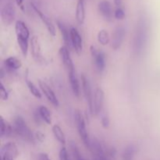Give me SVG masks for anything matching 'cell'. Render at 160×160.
Returning <instances> with one entry per match:
<instances>
[{
	"mask_svg": "<svg viewBox=\"0 0 160 160\" xmlns=\"http://www.w3.org/2000/svg\"><path fill=\"white\" fill-rule=\"evenodd\" d=\"M52 133L55 138H56L59 143L62 144V145H65L66 144L65 134H64L62 128H61L59 125L55 124L54 126L52 127Z\"/></svg>",
	"mask_w": 160,
	"mask_h": 160,
	"instance_id": "603a6c76",
	"label": "cell"
},
{
	"mask_svg": "<svg viewBox=\"0 0 160 160\" xmlns=\"http://www.w3.org/2000/svg\"><path fill=\"white\" fill-rule=\"evenodd\" d=\"M34 120H35L36 123H40L41 122L43 121V120H42V118H41L40 117V114H39V112H38V109H36L35 111H34Z\"/></svg>",
	"mask_w": 160,
	"mask_h": 160,
	"instance_id": "1f68e13d",
	"label": "cell"
},
{
	"mask_svg": "<svg viewBox=\"0 0 160 160\" xmlns=\"http://www.w3.org/2000/svg\"><path fill=\"white\" fill-rule=\"evenodd\" d=\"M34 138H35V141H38L40 143H42L45 141V135L41 131H37V132L34 133Z\"/></svg>",
	"mask_w": 160,
	"mask_h": 160,
	"instance_id": "4dcf8cb0",
	"label": "cell"
},
{
	"mask_svg": "<svg viewBox=\"0 0 160 160\" xmlns=\"http://www.w3.org/2000/svg\"><path fill=\"white\" fill-rule=\"evenodd\" d=\"M15 31L17 34V43L20 46V51L24 57H26L28 52V40L30 37V31L26 23L22 20H17L15 24Z\"/></svg>",
	"mask_w": 160,
	"mask_h": 160,
	"instance_id": "6da1fadb",
	"label": "cell"
},
{
	"mask_svg": "<svg viewBox=\"0 0 160 160\" xmlns=\"http://www.w3.org/2000/svg\"><path fill=\"white\" fill-rule=\"evenodd\" d=\"M23 1H24V0H15V2H16V3H17V6H18L19 7L22 9V10H23V9H24V3H23Z\"/></svg>",
	"mask_w": 160,
	"mask_h": 160,
	"instance_id": "836d02e7",
	"label": "cell"
},
{
	"mask_svg": "<svg viewBox=\"0 0 160 160\" xmlns=\"http://www.w3.org/2000/svg\"><path fill=\"white\" fill-rule=\"evenodd\" d=\"M30 43H31V52L33 58L37 62H42L43 61V56H42V48H41L38 38L37 36H33L31 38Z\"/></svg>",
	"mask_w": 160,
	"mask_h": 160,
	"instance_id": "5bb4252c",
	"label": "cell"
},
{
	"mask_svg": "<svg viewBox=\"0 0 160 160\" xmlns=\"http://www.w3.org/2000/svg\"><path fill=\"white\" fill-rule=\"evenodd\" d=\"M70 148L74 160H87L83 156V155L79 151L75 142H73V141L70 142Z\"/></svg>",
	"mask_w": 160,
	"mask_h": 160,
	"instance_id": "cb8c5ba5",
	"label": "cell"
},
{
	"mask_svg": "<svg viewBox=\"0 0 160 160\" xmlns=\"http://www.w3.org/2000/svg\"><path fill=\"white\" fill-rule=\"evenodd\" d=\"M1 19L2 23L9 26L15 20L16 10L12 0H1Z\"/></svg>",
	"mask_w": 160,
	"mask_h": 160,
	"instance_id": "3957f363",
	"label": "cell"
},
{
	"mask_svg": "<svg viewBox=\"0 0 160 160\" xmlns=\"http://www.w3.org/2000/svg\"><path fill=\"white\" fill-rule=\"evenodd\" d=\"M101 115V123L102 125L104 128L107 129V128H109V124H110V121H109V118L108 114L106 113V112H102Z\"/></svg>",
	"mask_w": 160,
	"mask_h": 160,
	"instance_id": "4316f807",
	"label": "cell"
},
{
	"mask_svg": "<svg viewBox=\"0 0 160 160\" xmlns=\"http://www.w3.org/2000/svg\"><path fill=\"white\" fill-rule=\"evenodd\" d=\"M76 19L79 24H83L85 20V6L84 0H78L76 7Z\"/></svg>",
	"mask_w": 160,
	"mask_h": 160,
	"instance_id": "d6986e66",
	"label": "cell"
},
{
	"mask_svg": "<svg viewBox=\"0 0 160 160\" xmlns=\"http://www.w3.org/2000/svg\"><path fill=\"white\" fill-rule=\"evenodd\" d=\"M68 78L73 95L78 98L81 94V88H80L79 81H78V76L76 74V71L73 70V71L68 72Z\"/></svg>",
	"mask_w": 160,
	"mask_h": 160,
	"instance_id": "2e32d148",
	"label": "cell"
},
{
	"mask_svg": "<svg viewBox=\"0 0 160 160\" xmlns=\"http://www.w3.org/2000/svg\"><path fill=\"white\" fill-rule=\"evenodd\" d=\"M70 31V40H71L72 48L74 49L77 54L80 55L83 49V42L81 34L75 28H71Z\"/></svg>",
	"mask_w": 160,
	"mask_h": 160,
	"instance_id": "30bf717a",
	"label": "cell"
},
{
	"mask_svg": "<svg viewBox=\"0 0 160 160\" xmlns=\"http://www.w3.org/2000/svg\"><path fill=\"white\" fill-rule=\"evenodd\" d=\"M4 67L8 71H15L22 67V63L19 59L11 56L5 59Z\"/></svg>",
	"mask_w": 160,
	"mask_h": 160,
	"instance_id": "ac0fdd59",
	"label": "cell"
},
{
	"mask_svg": "<svg viewBox=\"0 0 160 160\" xmlns=\"http://www.w3.org/2000/svg\"><path fill=\"white\" fill-rule=\"evenodd\" d=\"M12 130H13V127L5 120L3 118H1V133L0 135L2 138H8L11 135L12 133Z\"/></svg>",
	"mask_w": 160,
	"mask_h": 160,
	"instance_id": "44dd1931",
	"label": "cell"
},
{
	"mask_svg": "<svg viewBox=\"0 0 160 160\" xmlns=\"http://www.w3.org/2000/svg\"><path fill=\"white\" fill-rule=\"evenodd\" d=\"M31 6H32L33 9L35 11V12L37 13V15L39 17V18L41 19V20H42V21L43 22L44 24L45 25V27H46L48 33H49V34H51L52 37L56 36V28H55V25L53 24V23L52 22V20H50L49 17H47V16L45 15L44 12H42V11H41L40 9L37 7V6H35L34 3H31Z\"/></svg>",
	"mask_w": 160,
	"mask_h": 160,
	"instance_id": "9c48e42d",
	"label": "cell"
},
{
	"mask_svg": "<svg viewBox=\"0 0 160 160\" xmlns=\"http://www.w3.org/2000/svg\"><path fill=\"white\" fill-rule=\"evenodd\" d=\"M26 82H27V85H28V89H29L31 95H33L35 98H38V99L42 98V93H41L39 89L37 88V86H36L32 81H29V80H27Z\"/></svg>",
	"mask_w": 160,
	"mask_h": 160,
	"instance_id": "484cf974",
	"label": "cell"
},
{
	"mask_svg": "<svg viewBox=\"0 0 160 160\" xmlns=\"http://www.w3.org/2000/svg\"><path fill=\"white\" fill-rule=\"evenodd\" d=\"M98 42L102 45H106L110 42L109 33L106 30H101L98 34Z\"/></svg>",
	"mask_w": 160,
	"mask_h": 160,
	"instance_id": "d4e9b609",
	"label": "cell"
},
{
	"mask_svg": "<svg viewBox=\"0 0 160 160\" xmlns=\"http://www.w3.org/2000/svg\"><path fill=\"white\" fill-rule=\"evenodd\" d=\"M126 35V31L123 27H117L112 34V48L114 50H117L120 48L124 40Z\"/></svg>",
	"mask_w": 160,
	"mask_h": 160,
	"instance_id": "7c38bea8",
	"label": "cell"
},
{
	"mask_svg": "<svg viewBox=\"0 0 160 160\" xmlns=\"http://www.w3.org/2000/svg\"><path fill=\"white\" fill-rule=\"evenodd\" d=\"M59 160H70V156L66 147H62L59 153Z\"/></svg>",
	"mask_w": 160,
	"mask_h": 160,
	"instance_id": "83f0119b",
	"label": "cell"
},
{
	"mask_svg": "<svg viewBox=\"0 0 160 160\" xmlns=\"http://www.w3.org/2000/svg\"><path fill=\"white\" fill-rule=\"evenodd\" d=\"M38 84L39 87H40L41 91H42V93H44V95L46 97L47 99L48 100V102H49L50 103H52L54 106H56V107L59 106V103L57 99V97L56 96L54 92H53L52 89L49 87V85L47 84L45 81H39Z\"/></svg>",
	"mask_w": 160,
	"mask_h": 160,
	"instance_id": "8fae6325",
	"label": "cell"
},
{
	"mask_svg": "<svg viewBox=\"0 0 160 160\" xmlns=\"http://www.w3.org/2000/svg\"><path fill=\"white\" fill-rule=\"evenodd\" d=\"M98 11L100 12L103 18L107 21H111L112 19V5L108 0H102L98 3Z\"/></svg>",
	"mask_w": 160,
	"mask_h": 160,
	"instance_id": "9a60e30c",
	"label": "cell"
},
{
	"mask_svg": "<svg viewBox=\"0 0 160 160\" xmlns=\"http://www.w3.org/2000/svg\"><path fill=\"white\" fill-rule=\"evenodd\" d=\"M137 152V148L134 144H130L124 148L122 154V159L123 160H134Z\"/></svg>",
	"mask_w": 160,
	"mask_h": 160,
	"instance_id": "ffe728a7",
	"label": "cell"
},
{
	"mask_svg": "<svg viewBox=\"0 0 160 160\" xmlns=\"http://www.w3.org/2000/svg\"><path fill=\"white\" fill-rule=\"evenodd\" d=\"M114 17H115L117 20H123L125 17V12L124 10L120 8H117V9L114 12Z\"/></svg>",
	"mask_w": 160,
	"mask_h": 160,
	"instance_id": "f1b7e54d",
	"label": "cell"
},
{
	"mask_svg": "<svg viewBox=\"0 0 160 160\" xmlns=\"http://www.w3.org/2000/svg\"><path fill=\"white\" fill-rule=\"evenodd\" d=\"M37 160H51V159H50L48 154L45 152H42L38 155Z\"/></svg>",
	"mask_w": 160,
	"mask_h": 160,
	"instance_id": "d6a6232c",
	"label": "cell"
},
{
	"mask_svg": "<svg viewBox=\"0 0 160 160\" xmlns=\"http://www.w3.org/2000/svg\"><path fill=\"white\" fill-rule=\"evenodd\" d=\"M56 23H57L58 28H59L61 34H62V38L64 41V43H65V46L67 48H72L71 40H70V31L68 30L67 26L63 23H62V22L58 20Z\"/></svg>",
	"mask_w": 160,
	"mask_h": 160,
	"instance_id": "e0dca14e",
	"label": "cell"
},
{
	"mask_svg": "<svg viewBox=\"0 0 160 160\" xmlns=\"http://www.w3.org/2000/svg\"><path fill=\"white\" fill-rule=\"evenodd\" d=\"M75 123H76L77 128H78V132L79 134L80 138L82 140L83 143L85 145V147L88 149H90L91 146V139L89 138L87 128H86V123L84 117H83L82 113L80 110H76L74 113Z\"/></svg>",
	"mask_w": 160,
	"mask_h": 160,
	"instance_id": "277c9868",
	"label": "cell"
},
{
	"mask_svg": "<svg viewBox=\"0 0 160 160\" xmlns=\"http://www.w3.org/2000/svg\"><path fill=\"white\" fill-rule=\"evenodd\" d=\"M113 2L117 8H120L123 4V0H113Z\"/></svg>",
	"mask_w": 160,
	"mask_h": 160,
	"instance_id": "e575fe53",
	"label": "cell"
},
{
	"mask_svg": "<svg viewBox=\"0 0 160 160\" xmlns=\"http://www.w3.org/2000/svg\"><path fill=\"white\" fill-rule=\"evenodd\" d=\"M104 96V92L102 89L100 87L97 88L93 96V110L95 115H99L102 112Z\"/></svg>",
	"mask_w": 160,
	"mask_h": 160,
	"instance_id": "ba28073f",
	"label": "cell"
},
{
	"mask_svg": "<svg viewBox=\"0 0 160 160\" xmlns=\"http://www.w3.org/2000/svg\"><path fill=\"white\" fill-rule=\"evenodd\" d=\"M81 85H82V90L83 92H84V98H85L87 104L88 106L89 112L92 115H93V94H92L90 82H89L88 79L84 74L81 76Z\"/></svg>",
	"mask_w": 160,
	"mask_h": 160,
	"instance_id": "5b68a950",
	"label": "cell"
},
{
	"mask_svg": "<svg viewBox=\"0 0 160 160\" xmlns=\"http://www.w3.org/2000/svg\"><path fill=\"white\" fill-rule=\"evenodd\" d=\"M59 54L64 67L67 69V73L70 71H73V70H75L74 65H73V60H72L71 56H70L69 48H67L66 46H62L59 48Z\"/></svg>",
	"mask_w": 160,
	"mask_h": 160,
	"instance_id": "4fadbf2b",
	"label": "cell"
},
{
	"mask_svg": "<svg viewBox=\"0 0 160 160\" xmlns=\"http://www.w3.org/2000/svg\"><path fill=\"white\" fill-rule=\"evenodd\" d=\"M91 53L93 57L97 71L99 73H103L106 69V55L105 53L102 51H98L93 45L91 47Z\"/></svg>",
	"mask_w": 160,
	"mask_h": 160,
	"instance_id": "52a82bcc",
	"label": "cell"
},
{
	"mask_svg": "<svg viewBox=\"0 0 160 160\" xmlns=\"http://www.w3.org/2000/svg\"><path fill=\"white\" fill-rule=\"evenodd\" d=\"M38 112L42 120L47 124L50 125L52 123V114L49 109L45 106H42L38 107Z\"/></svg>",
	"mask_w": 160,
	"mask_h": 160,
	"instance_id": "7402d4cb",
	"label": "cell"
},
{
	"mask_svg": "<svg viewBox=\"0 0 160 160\" xmlns=\"http://www.w3.org/2000/svg\"><path fill=\"white\" fill-rule=\"evenodd\" d=\"M13 130L17 135L21 138L30 143H34L35 142L34 134L31 131L29 127L27 124L26 121L20 116H17L13 121Z\"/></svg>",
	"mask_w": 160,
	"mask_h": 160,
	"instance_id": "7a4b0ae2",
	"label": "cell"
},
{
	"mask_svg": "<svg viewBox=\"0 0 160 160\" xmlns=\"http://www.w3.org/2000/svg\"><path fill=\"white\" fill-rule=\"evenodd\" d=\"M18 155V148L13 142H7L2 148V160H15Z\"/></svg>",
	"mask_w": 160,
	"mask_h": 160,
	"instance_id": "8992f818",
	"label": "cell"
},
{
	"mask_svg": "<svg viewBox=\"0 0 160 160\" xmlns=\"http://www.w3.org/2000/svg\"><path fill=\"white\" fill-rule=\"evenodd\" d=\"M1 90H0V96H1V98L3 100V101H6L9 98V92L6 90V88H5L4 84H3L2 82H1Z\"/></svg>",
	"mask_w": 160,
	"mask_h": 160,
	"instance_id": "f546056e",
	"label": "cell"
}]
</instances>
